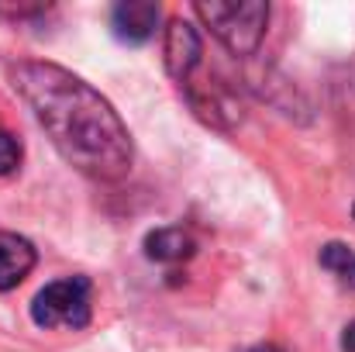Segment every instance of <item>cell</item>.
<instances>
[{
	"mask_svg": "<svg viewBox=\"0 0 355 352\" xmlns=\"http://www.w3.org/2000/svg\"><path fill=\"white\" fill-rule=\"evenodd\" d=\"M193 14L232 56H252L262 45L269 24V3L262 0H200L193 3Z\"/></svg>",
	"mask_w": 355,
	"mask_h": 352,
	"instance_id": "2",
	"label": "cell"
},
{
	"mask_svg": "<svg viewBox=\"0 0 355 352\" xmlns=\"http://www.w3.org/2000/svg\"><path fill=\"white\" fill-rule=\"evenodd\" d=\"M197 252V238L180 228V225H169V228H155V232L145 235V255L152 262H183Z\"/></svg>",
	"mask_w": 355,
	"mask_h": 352,
	"instance_id": "7",
	"label": "cell"
},
{
	"mask_svg": "<svg viewBox=\"0 0 355 352\" xmlns=\"http://www.w3.org/2000/svg\"><path fill=\"white\" fill-rule=\"evenodd\" d=\"M352 215H355V208H352Z\"/></svg>",
	"mask_w": 355,
	"mask_h": 352,
	"instance_id": "12",
	"label": "cell"
},
{
	"mask_svg": "<svg viewBox=\"0 0 355 352\" xmlns=\"http://www.w3.org/2000/svg\"><path fill=\"white\" fill-rule=\"evenodd\" d=\"M21 156H24L21 142H17L10 131L0 128V176H10V173L21 166Z\"/></svg>",
	"mask_w": 355,
	"mask_h": 352,
	"instance_id": "8",
	"label": "cell"
},
{
	"mask_svg": "<svg viewBox=\"0 0 355 352\" xmlns=\"http://www.w3.org/2000/svg\"><path fill=\"white\" fill-rule=\"evenodd\" d=\"M338 276H342V283H349V287H355V252L349 255V262L342 266V273H338Z\"/></svg>",
	"mask_w": 355,
	"mask_h": 352,
	"instance_id": "10",
	"label": "cell"
},
{
	"mask_svg": "<svg viewBox=\"0 0 355 352\" xmlns=\"http://www.w3.org/2000/svg\"><path fill=\"white\" fill-rule=\"evenodd\" d=\"M342 352H355V321H349L342 332Z\"/></svg>",
	"mask_w": 355,
	"mask_h": 352,
	"instance_id": "9",
	"label": "cell"
},
{
	"mask_svg": "<svg viewBox=\"0 0 355 352\" xmlns=\"http://www.w3.org/2000/svg\"><path fill=\"white\" fill-rule=\"evenodd\" d=\"M248 352H283V349L272 346V342H266V346H255V349H248Z\"/></svg>",
	"mask_w": 355,
	"mask_h": 352,
	"instance_id": "11",
	"label": "cell"
},
{
	"mask_svg": "<svg viewBox=\"0 0 355 352\" xmlns=\"http://www.w3.org/2000/svg\"><path fill=\"white\" fill-rule=\"evenodd\" d=\"M162 21V7L155 0H121L111 14V28L121 42L128 45H145Z\"/></svg>",
	"mask_w": 355,
	"mask_h": 352,
	"instance_id": "5",
	"label": "cell"
},
{
	"mask_svg": "<svg viewBox=\"0 0 355 352\" xmlns=\"http://www.w3.org/2000/svg\"><path fill=\"white\" fill-rule=\"evenodd\" d=\"M94 315V287L87 276H62L42 287L31 301V321L38 328H69L80 332Z\"/></svg>",
	"mask_w": 355,
	"mask_h": 352,
	"instance_id": "3",
	"label": "cell"
},
{
	"mask_svg": "<svg viewBox=\"0 0 355 352\" xmlns=\"http://www.w3.org/2000/svg\"><path fill=\"white\" fill-rule=\"evenodd\" d=\"M162 52H166V69H169V76H173L180 87L193 83V73H197V66H200L204 49H200V35H197V28H193L190 21H183V17H173V21H169L166 38H162Z\"/></svg>",
	"mask_w": 355,
	"mask_h": 352,
	"instance_id": "4",
	"label": "cell"
},
{
	"mask_svg": "<svg viewBox=\"0 0 355 352\" xmlns=\"http://www.w3.org/2000/svg\"><path fill=\"white\" fill-rule=\"evenodd\" d=\"M10 87L76 173L97 183H118L131 173V131L114 104L87 80L55 62L24 59L10 66Z\"/></svg>",
	"mask_w": 355,
	"mask_h": 352,
	"instance_id": "1",
	"label": "cell"
},
{
	"mask_svg": "<svg viewBox=\"0 0 355 352\" xmlns=\"http://www.w3.org/2000/svg\"><path fill=\"white\" fill-rule=\"evenodd\" d=\"M38 252L24 235L0 232V290H14L35 269Z\"/></svg>",
	"mask_w": 355,
	"mask_h": 352,
	"instance_id": "6",
	"label": "cell"
}]
</instances>
